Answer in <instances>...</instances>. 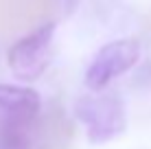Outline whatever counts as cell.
Wrapping results in <instances>:
<instances>
[{
  "instance_id": "obj_5",
  "label": "cell",
  "mask_w": 151,
  "mask_h": 149,
  "mask_svg": "<svg viewBox=\"0 0 151 149\" xmlns=\"http://www.w3.org/2000/svg\"><path fill=\"white\" fill-rule=\"evenodd\" d=\"M75 125L66 116L64 107L53 105L37 125H33L35 149H72Z\"/></svg>"
},
{
  "instance_id": "obj_6",
  "label": "cell",
  "mask_w": 151,
  "mask_h": 149,
  "mask_svg": "<svg viewBox=\"0 0 151 149\" xmlns=\"http://www.w3.org/2000/svg\"><path fill=\"white\" fill-rule=\"evenodd\" d=\"M55 0H0V31H13L37 22L50 11Z\"/></svg>"
},
{
  "instance_id": "obj_3",
  "label": "cell",
  "mask_w": 151,
  "mask_h": 149,
  "mask_svg": "<svg viewBox=\"0 0 151 149\" xmlns=\"http://www.w3.org/2000/svg\"><path fill=\"white\" fill-rule=\"evenodd\" d=\"M140 59V42L134 37H123L105 44L94 55L90 68L86 73V86L90 90H103L112 79L121 77Z\"/></svg>"
},
{
  "instance_id": "obj_1",
  "label": "cell",
  "mask_w": 151,
  "mask_h": 149,
  "mask_svg": "<svg viewBox=\"0 0 151 149\" xmlns=\"http://www.w3.org/2000/svg\"><path fill=\"white\" fill-rule=\"evenodd\" d=\"M75 114L88 132V140L99 145L121 136L127 127L125 105L116 94H90L77 101Z\"/></svg>"
},
{
  "instance_id": "obj_4",
  "label": "cell",
  "mask_w": 151,
  "mask_h": 149,
  "mask_svg": "<svg viewBox=\"0 0 151 149\" xmlns=\"http://www.w3.org/2000/svg\"><path fill=\"white\" fill-rule=\"evenodd\" d=\"M40 105L35 90L0 83V127H33Z\"/></svg>"
},
{
  "instance_id": "obj_2",
  "label": "cell",
  "mask_w": 151,
  "mask_h": 149,
  "mask_svg": "<svg viewBox=\"0 0 151 149\" xmlns=\"http://www.w3.org/2000/svg\"><path fill=\"white\" fill-rule=\"evenodd\" d=\"M55 24L46 22L33 33L24 35L7 53V64L18 79L33 81L46 70L50 59V42H53Z\"/></svg>"
}]
</instances>
